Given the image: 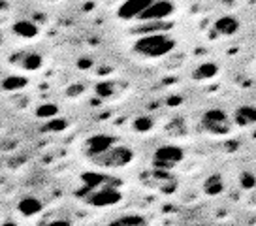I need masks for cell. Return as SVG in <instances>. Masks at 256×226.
Returning a JSON list of instances; mask_svg holds the SVG:
<instances>
[{
    "label": "cell",
    "instance_id": "cell-14",
    "mask_svg": "<svg viewBox=\"0 0 256 226\" xmlns=\"http://www.w3.org/2000/svg\"><path fill=\"white\" fill-rule=\"evenodd\" d=\"M234 119L240 126L256 124V106H240L234 113Z\"/></svg>",
    "mask_w": 256,
    "mask_h": 226
},
{
    "label": "cell",
    "instance_id": "cell-15",
    "mask_svg": "<svg viewBox=\"0 0 256 226\" xmlns=\"http://www.w3.org/2000/svg\"><path fill=\"white\" fill-rule=\"evenodd\" d=\"M108 226H149V220L140 213H128L110 220Z\"/></svg>",
    "mask_w": 256,
    "mask_h": 226
},
{
    "label": "cell",
    "instance_id": "cell-23",
    "mask_svg": "<svg viewBox=\"0 0 256 226\" xmlns=\"http://www.w3.org/2000/svg\"><path fill=\"white\" fill-rule=\"evenodd\" d=\"M241 185L245 186V188H252L256 185V178L252 174H243L241 176Z\"/></svg>",
    "mask_w": 256,
    "mask_h": 226
},
{
    "label": "cell",
    "instance_id": "cell-11",
    "mask_svg": "<svg viewBox=\"0 0 256 226\" xmlns=\"http://www.w3.org/2000/svg\"><path fill=\"white\" fill-rule=\"evenodd\" d=\"M17 62L26 72H36L44 66V56L40 53H36V51H28V53H23V55L17 56L14 64H17Z\"/></svg>",
    "mask_w": 256,
    "mask_h": 226
},
{
    "label": "cell",
    "instance_id": "cell-25",
    "mask_svg": "<svg viewBox=\"0 0 256 226\" xmlns=\"http://www.w3.org/2000/svg\"><path fill=\"white\" fill-rule=\"evenodd\" d=\"M78 66H80V68H90V66H92V62H90V58H81Z\"/></svg>",
    "mask_w": 256,
    "mask_h": 226
},
{
    "label": "cell",
    "instance_id": "cell-7",
    "mask_svg": "<svg viewBox=\"0 0 256 226\" xmlns=\"http://www.w3.org/2000/svg\"><path fill=\"white\" fill-rule=\"evenodd\" d=\"M113 146H117V138L110 136V134H96V136L87 138V142L83 144V151L88 158L92 160L96 156H100L106 153L108 149H112Z\"/></svg>",
    "mask_w": 256,
    "mask_h": 226
},
{
    "label": "cell",
    "instance_id": "cell-27",
    "mask_svg": "<svg viewBox=\"0 0 256 226\" xmlns=\"http://www.w3.org/2000/svg\"><path fill=\"white\" fill-rule=\"evenodd\" d=\"M44 2H58V0H44Z\"/></svg>",
    "mask_w": 256,
    "mask_h": 226
},
{
    "label": "cell",
    "instance_id": "cell-18",
    "mask_svg": "<svg viewBox=\"0 0 256 226\" xmlns=\"http://www.w3.org/2000/svg\"><path fill=\"white\" fill-rule=\"evenodd\" d=\"M26 78L23 76H8V78H4L2 81V89L8 90V92H16V90H21L26 87Z\"/></svg>",
    "mask_w": 256,
    "mask_h": 226
},
{
    "label": "cell",
    "instance_id": "cell-9",
    "mask_svg": "<svg viewBox=\"0 0 256 226\" xmlns=\"http://www.w3.org/2000/svg\"><path fill=\"white\" fill-rule=\"evenodd\" d=\"M154 0H124L117 10V17L122 21H130V19H140V16L145 10L151 6Z\"/></svg>",
    "mask_w": 256,
    "mask_h": 226
},
{
    "label": "cell",
    "instance_id": "cell-4",
    "mask_svg": "<svg viewBox=\"0 0 256 226\" xmlns=\"http://www.w3.org/2000/svg\"><path fill=\"white\" fill-rule=\"evenodd\" d=\"M184 158V151L181 147L174 146V144H166L160 146L154 154H152V168L164 170V172H172L177 164H181Z\"/></svg>",
    "mask_w": 256,
    "mask_h": 226
},
{
    "label": "cell",
    "instance_id": "cell-17",
    "mask_svg": "<svg viewBox=\"0 0 256 226\" xmlns=\"http://www.w3.org/2000/svg\"><path fill=\"white\" fill-rule=\"evenodd\" d=\"M204 190L208 196H218V194L224 190V179L220 176H209L204 183Z\"/></svg>",
    "mask_w": 256,
    "mask_h": 226
},
{
    "label": "cell",
    "instance_id": "cell-13",
    "mask_svg": "<svg viewBox=\"0 0 256 226\" xmlns=\"http://www.w3.org/2000/svg\"><path fill=\"white\" fill-rule=\"evenodd\" d=\"M215 30L220 36H232L240 30V21L232 16H224V17H218L215 21Z\"/></svg>",
    "mask_w": 256,
    "mask_h": 226
},
{
    "label": "cell",
    "instance_id": "cell-20",
    "mask_svg": "<svg viewBox=\"0 0 256 226\" xmlns=\"http://www.w3.org/2000/svg\"><path fill=\"white\" fill-rule=\"evenodd\" d=\"M56 113H58V108H56L55 104H44L36 110V115H38L40 119H46V117L51 119V117H55Z\"/></svg>",
    "mask_w": 256,
    "mask_h": 226
},
{
    "label": "cell",
    "instance_id": "cell-6",
    "mask_svg": "<svg viewBox=\"0 0 256 226\" xmlns=\"http://www.w3.org/2000/svg\"><path fill=\"white\" fill-rule=\"evenodd\" d=\"M144 183L162 194H172L177 188L176 178H174L170 172H164V170L152 168L149 174H145L144 176Z\"/></svg>",
    "mask_w": 256,
    "mask_h": 226
},
{
    "label": "cell",
    "instance_id": "cell-2",
    "mask_svg": "<svg viewBox=\"0 0 256 226\" xmlns=\"http://www.w3.org/2000/svg\"><path fill=\"white\" fill-rule=\"evenodd\" d=\"M76 196L81 202H85L87 206L92 208H112L115 204H119L122 200V192L119 190V183H110V185L96 186V188H87L81 186L76 192Z\"/></svg>",
    "mask_w": 256,
    "mask_h": 226
},
{
    "label": "cell",
    "instance_id": "cell-24",
    "mask_svg": "<svg viewBox=\"0 0 256 226\" xmlns=\"http://www.w3.org/2000/svg\"><path fill=\"white\" fill-rule=\"evenodd\" d=\"M62 128H66V121H62V119H53L46 126V130H62Z\"/></svg>",
    "mask_w": 256,
    "mask_h": 226
},
{
    "label": "cell",
    "instance_id": "cell-3",
    "mask_svg": "<svg viewBox=\"0 0 256 226\" xmlns=\"http://www.w3.org/2000/svg\"><path fill=\"white\" fill-rule=\"evenodd\" d=\"M134 160V151L126 146H113L112 149H108L106 153H102L100 156L92 158V164L98 166V168H106V170H119L124 168L128 164H132Z\"/></svg>",
    "mask_w": 256,
    "mask_h": 226
},
{
    "label": "cell",
    "instance_id": "cell-28",
    "mask_svg": "<svg viewBox=\"0 0 256 226\" xmlns=\"http://www.w3.org/2000/svg\"><path fill=\"white\" fill-rule=\"evenodd\" d=\"M0 44H2V36H0Z\"/></svg>",
    "mask_w": 256,
    "mask_h": 226
},
{
    "label": "cell",
    "instance_id": "cell-19",
    "mask_svg": "<svg viewBox=\"0 0 256 226\" xmlns=\"http://www.w3.org/2000/svg\"><path fill=\"white\" fill-rule=\"evenodd\" d=\"M154 126V119L152 117H147V115H142V117H138L136 121L132 122V128L140 132V134H145V132H149V130Z\"/></svg>",
    "mask_w": 256,
    "mask_h": 226
},
{
    "label": "cell",
    "instance_id": "cell-22",
    "mask_svg": "<svg viewBox=\"0 0 256 226\" xmlns=\"http://www.w3.org/2000/svg\"><path fill=\"white\" fill-rule=\"evenodd\" d=\"M44 226H74V222L70 220V218L58 217V218H49Z\"/></svg>",
    "mask_w": 256,
    "mask_h": 226
},
{
    "label": "cell",
    "instance_id": "cell-16",
    "mask_svg": "<svg viewBox=\"0 0 256 226\" xmlns=\"http://www.w3.org/2000/svg\"><path fill=\"white\" fill-rule=\"evenodd\" d=\"M216 74H218V66H216L215 62L208 60V62H202V64L192 72V78H194L196 81H204V80L215 78Z\"/></svg>",
    "mask_w": 256,
    "mask_h": 226
},
{
    "label": "cell",
    "instance_id": "cell-8",
    "mask_svg": "<svg viewBox=\"0 0 256 226\" xmlns=\"http://www.w3.org/2000/svg\"><path fill=\"white\" fill-rule=\"evenodd\" d=\"M174 12H176V6H174L170 0H154L151 6L140 16V21H142V23H149V21H164V19L172 17Z\"/></svg>",
    "mask_w": 256,
    "mask_h": 226
},
{
    "label": "cell",
    "instance_id": "cell-1",
    "mask_svg": "<svg viewBox=\"0 0 256 226\" xmlns=\"http://www.w3.org/2000/svg\"><path fill=\"white\" fill-rule=\"evenodd\" d=\"M177 42L176 38L168 32H158V34H147L142 36L140 40L134 42V53L144 58H160L166 56L176 49Z\"/></svg>",
    "mask_w": 256,
    "mask_h": 226
},
{
    "label": "cell",
    "instance_id": "cell-21",
    "mask_svg": "<svg viewBox=\"0 0 256 226\" xmlns=\"http://www.w3.org/2000/svg\"><path fill=\"white\" fill-rule=\"evenodd\" d=\"M113 92V83H110V81H102V83H98L96 85V94L98 96H102V98H108V96H112Z\"/></svg>",
    "mask_w": 256,
    "mask_h": 226
},
{
    "label": "cell",
    "instance_id": "cell-5",
    "mask_svg": "<svg viewBox=\"0 0 256 226\" xmlns=\"http://www.w3.org/2000/svg\"><path fill=\"white\" fill-rule=\"evenodd\" d=\"M202 126L213 136H224L230 132V119L222 110H208L202 117Z\"/></svg>",
    "mask_w": 256,
    "mask_h": 226
},
{
    "label": "cell",
    "instance_id": "cell-10",
    "mask_svg": "<svg viewBox=\"0 0 256 226\" xmlns=\"http://www.w3.org/2000/svg\"><path fill=\"white\" fill-rule=\"evenodd\" d=\"M17 211L23 217H36L44 211V202L36 196H23L17 202Z\"/></svg>",
    "mask_w": 256,
    "mask_h": 226
},
{
    "label": "cell",
    "instance_id": "cell-12",
    "mask_svg": "<svg viewBox=\"0 0 256 226\" xmlns=\"http://www.w3.org/2000/svg\"><path fill=\"white\" fill-rule=\"evenodd\" d=\"M12 30H14V34L16 36H19V38H24V40H30V38H36L38 36V24L32 23L30 19H19V21H16L14 23V26H12Z\"/></svg>",
    "mask_w": 256,
    "mask_h": 226
},
{
    "label": "cell",
    "instance_id": "cell-26",
    "mask_svg": "<svg viewBox=\"0 0 256 226\" xmlns=\"http://www.w3.org/2000/svg\"><path fill=\"white\" fill-rule=\"evenodd\" d=\"M6 8H8V2H6V0H0V14H2Z\"/></svg>",
    "mask_w": 256,
    "mask_h": 226
}]
</instances>
